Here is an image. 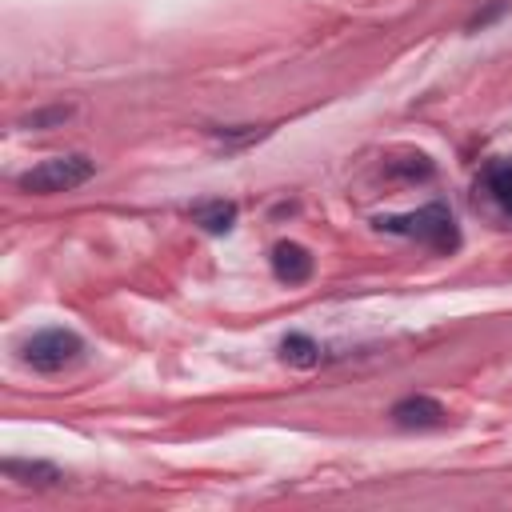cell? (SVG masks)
<instances>
[{
	"label": "cell",
	"mask_w": 512,
	"mask_h": 512,
	"mask_svg": "<svg viewBox=\"0 0 512 512\" xmlns=\"http://www.w3.org/2000/svg\"><path fill=\"white\" fill-rule=\"evenodd\" d=\"M376 228L384 232H396V236H408V240H420L436 252H452L460 244V232H456V220L448 212V204H424L416 212H400V216H380Z\"/></svg>",
	"instance_id": "1"
},
{
	"label": "cell",
	"mask_w": 512,
	"mask_h": 512,
	"mask_svg": "<svg viewBox=\"0 0 512 512\" xmlns=\"http://www.w3.org/2000/svg\"><path fill=\"white\" fill-rule=\"evenodd\" d=\"M92 176H96V160L68 152V156H52V160H40L28 172H20L16 188L32 192V196H52V192H72V188L88 184Z\"/></svg>",
	"instance_id": "2"
},
{
	"label": "cell",
	"mask_w": 512,
	"mask_h": 512,
	"mask_svg": "<svg viewBox=\"0 0 512 512\" xmlns=\"http://www.w3.org/2000/svg\"><path fill=\"white\" fill-rule=\"evenodd\" d=\"M20 356L36 372H64L84 356V340L72 328H40L24 340Z\"/></svg>",
	"instance_id": "3"
},
{
	"label": "cell",
	"mask_w": 512,
	"mask_h": 512,
	"mask_svg": "<svg viewBox=\"0 0 512 512\" xmlns=\"http://www.w3.org/2000/svg\"><path fill=\"white\" fill-rule=\"evenodd\" d=\"M388 416H392V424H400V428H440V424L448 420V408H444L436 396L416 392V396L396 400Z\"/></svg>",
	"instance_id": "4"
},
{
	"label": "cell",
	"mask_w": 512,
	"mask_h": 512,
	"mask_svg": "<svg viewBox=\"0 0 512 512\" xmlns=\"http://www.w3.org/2000/svg\"><path fill=\"white\" fill-rule=\"evenodd\" d=\"M272 272L280 284H304L312 276V252L296 240H280L272 248Z\"/></svg>",
	"instance_id": "5"
},
{
	"label": "cell",
	"mask_w": 512,
	"mask_h": 512,
	"mask_svg": "<svg viewBox=\"0 0 512 512\" xmlns=\"http://www.w3.org/2000/svg\"><path fill=\"white\" fill-rule=\"evenodd\" d=\"M0 468H4L8 480L28 484V488H56V484H64V472L56 464H48V460H4Z\"/></svg>",
	"instance_id": "6"
},
{
	"label": "cell",
	"mask_w": 512,
	"mask_h": 512,
	"mask_svg": "<svg viewBox=\"0 0 512 512\" xmlns=\"http://www.w3.org/2000/svg\"><path fill=\"white\" fill-rule=\"evenodd\" d=\"M484 192L512 220V160H500V164H488L484 168Z\"/></svg>",
	"instance_id": "7"
},
{
	"label": "cell",
	"mask_w": 512,
	"mask_h": 512,
	"mask_svg": "<svg viewBox=\"0 0 512 512\" xmlns=\"http://www.w3.org/2000/svg\"><path fill=\"white\" fill-rule=\"evenodd\" d=\"M192 220H196L204 232L220 236V232H228V228L236 224V204H232V200H204V204L192 208Z\"/></svg>",
	"instance_id": "8"
},
{
	"label": "cell",
	"mask_w": 512,
	"mask_h": 512,
	"mask_svg": "<svg viewBox=\"0 0 512 512\" xmlns=\"http://www.w3.org/2000/svg\"><path fill=\"white\" fill-rule=\"evenodd\" d=\"M280 356H284V364L312 368V364H320V344H316L312 336H304V332H288V336L280 340Z\"/></svg>",
	"instance_id": "9"
},
{
	"label": "cell",
	"mask_w": 512,
	"mask_h": 512,
	"mask_svg": "<svg viewBox=\"0 0 512 512\" xmlns=\"http://www.w3.org/2000/svg\"><path fill=\"white\" fill-rule=\"evenodd\" d=\"M72 116V108H40L24 120V128H48V124H64Z\"/></svg>",
	"instance_id": "10"
}]
</instances>
